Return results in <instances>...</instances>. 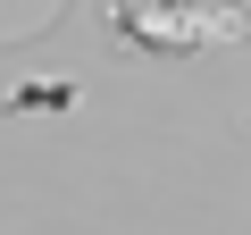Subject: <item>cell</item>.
<instances>
[{
    "instance_id": "1",
    "label": "cell",
    "mask_w": 251,
    "mask_h": 235,
    "mask_svg": "<svg viewBox=\"0 0 251 235\" xmlns=\"http://www.w3.org/2000/svg\"><path fill=\"white\" fill-rule=\"evenodd\" d=\"M109 26L134 51H193V42L218 34V17L193 9V0H109Z\"/></svg>"
}]
</instances>
